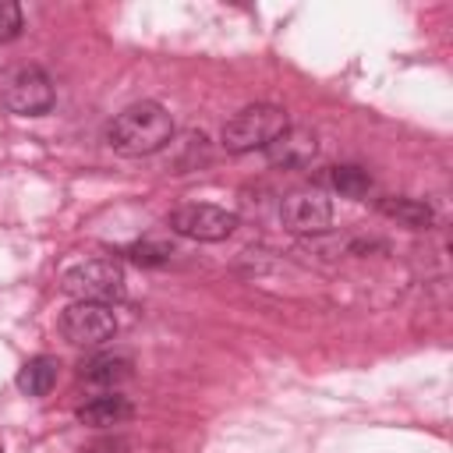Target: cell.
Here are the masks:
<instances>
[{
	"mask_svg": "<svg viewBox=\"0 0 453 453\" xmlns=\"http://www.w3.org/2000/svg\"><path fill=\"white\" fill-rule=\"evenodd\" d=\"M173 117L163 103L142 99L124 106L110 124H106V145L117 156L138 159V156H152L159 149H166L173 142Z\"/></svg>",
	"mask_w": 453,
	"mask_h": 453,
	"instance_id": "1",
	"label": "cell"
},
{
	"mask_svg": "<svg viewBox=\"0 0 453 453\" xmlns=\"http://www.w3.org/2000/svg\"><path fill=\"white\" fill-rule=\"evenodd\" d=\"M290 127V113L276 103H251L244 110H237L223 131L219 142L226 152H255V149H269L283 131Z\"/></svg>",
	"mask_w": 453,
	"mask_h": 453,
	"instance_id": "2",
	"label": "cell"
},
{
	"mask_svg": "<svg viewBox=\"0 0 453 453\" xmlns=\"http://www.w3.org/2000/svg\"><path fill=\"white\" fill-rule=\"evenodd\" d=\"M60 290L74 301H92V304H117L127 297V280L120 262L113 258H85L78 265H71L60 276Z\"/></svg>",
	"mask_w": 453,
	"mask_h": 453,
	"instance_id": "3",
	"label": "cell"
},
{
	"mask_svg": "<svg viewBox=\"0 0 453 453\" xmlns=\"http://www.w3.org/2000/svg\"><path fill=\"white\" fill-rule=\"evenodd\" d=\"M0 103L18 117H42L53 110L57 92H53V81L42 67L18 64V67L0 74Z\"/></svg>",
	"mask_w": 453,
	"mask_h": 453,
	"instance_id": "4",
	"label": "cell"
},
{
	"mask_svg": "<svg viewBox=\"0 0 453 453\" xmlns=\"http://www.w3.org/2000/svg\"><path fill=\"white\" fill-rule=\"evenodd\" d=\"M170 230L188 237V241H226L234 230H237V212L223 209V205H212V202H184L177 205L170 216H166Z\"/></svg>",
	"mask_w": 453,
	"mask_h": 453,
	"instance_id": "5",
	"label": "cell"
},
{
	"mask_svg": "<svg viewBox=\"0 0 453 453\" xmlns=\"http://www.w3.org/2000/svg\"><path fill=\"white\" fill-rule=\"evenodd\" d=\"M60 336L74 347H99L117 336V315L110 304H92V301H74L60 311Z\"/></svg>",
	"mask_w": 453,
	"mask_h": 453,
	"instance_id": "6",
	"label": "cell"
},
{
	"mask_svg": "<svg viewBox=\"0 0 453 453\" xmlns=\"http://www.w3.org/2000/svg\"><path fill=\"white\" fill-rule=\"evenodd\" d=\"M280 223L290 234L311 237V234H326L333 226V202L322 188H301L290 191L280 202Z\"/></svg>",
	"mask_w": 453,
	"mask_h": 453,
	"instance_id": "7",
	"label": "cell"
},
{
	"mask_svg": "<svg viewBox=\"0 0 453 453\" xmlns=\"http://www.w3.org/2000/svg\"><path fill=\"white\" fill-rule=\"evenodd\" d=\"M265 156H269L273 166L304 170V166H311V159L319 156V138H315V131H308V127H287V131L265 149Z\"/></svg>",
	"mask_w": 453,
	"mask_h": 453,
	"instance_id": "8",
	"label": "cell"
},
{
	"mask_svg": "<svg viewBox=\"0 0 453 453\" xmlns=\"http://www.w3.org/2000/svg\"><path fill=\"white\" fill-rule=\"evenodd\" d=\"M134 414L131 400L120 396V393H99L92 400H85L78 407V421L88 425V428H110V425H124L127 418Z\"/></svg>",
	"mask_w": 453,
	"mask_h": 453,
	"instance_id": "9",
	"label": "cell"
},
{
	"mask_svg": "<svg viewBox=\"0 0 453 453\" xmlns=\"http://www.w3.org/2000/svg\"><path fill=\"white\" fill-rule=\"evenodd\" d=\"M131 375H134V361L127 354H96L81 365V379L92 386H106V389L124 386Z\"/></svg>",
	"mask_w": 453,
	"mask_h": 453,
	"instance_id": "10",
	"label": "cell"
},
{
	"mask_svg": "<svg viewBox=\"0 0 453 453\" xmlns=\"http://www.w3.org/2000/svg\"><path fill=\"white\" fill-rule=\"evenodd\" d=\"M382 216H389V219H396L400 226H407V230H428L432 223H435V212H432V205L428 202H421V198H403V195H386V198H379V205H375Z\"/></svg>",
	"mask_w": 453,
	"mask_h": 453,
	"instance_id": "11",
	"label": "cell"
},
{
	"mask_svg": "<svg viewBox=\"0 0 453 453\" xmlns=\"http://www.w3.org/2000/svg\"><path fill=\"white\" fill-rule=\"evenodd\" d=\"M57 372H60L57 357L39 354V357H32V361L21 365V372H18L14 382H18V389H21L25 396H46V393L57 386Z\"/></svg>",
	"mask_w": 453,
	"mask_h": 453,
	"instance_id": "12",
	"label": "cell"
},
{
	"mask_svg": "<svg viewBox=\"0 0 453 453\" xmlns=\"http://www.w3.org/2000/svg\"><path fill=\"white\" fill-rule=\"evenodd\" d=\"M326 184L333 191H340L343 198H365L372 191V177L368 170L354 166V163H340V166H329L326 170Z\"/></svg>",
	"mask_w": 453,
	"mask_h": 453,
	"instance_id": "13",
	"label": "cell"
},
{
	"mask_svg": "<svg viewBox=\"0 0 453 453\" xmlns=\"http://www.w3.org/2000/svg\"><path fill=\"white\" fill-rule=\"evenodd\" d=\"M124 255L134 262V265H163L170 258V248L156 244V241H138V244H127Z\"/></svg>",
	"mask_w": 453,
	"mask_h": 453,
	"instance_id": "14",
	"label": "cell"
},
{
	"mask_svg": "<svg viewBox=\"0 0 453 453\" xmlns=\"http://www.w3.org/2000/svg\"><path fill=\"white\" fill-rule=\"evenodd\" d=\"M25 28V14L14 0H0V42H14Z\"/></svg>",
	"mask_w": 453,
	"mask_h": 453,
	"instance_id": "15",
	"label": "cell"
},
{
	"mask_svg": "<svg viewBox=\"0 0 453 453\" xmlns=\"http://www.w3.org/2000/svg\"><path fill=\"white\" fill-rule=\"evenodd\" d=\"M78 453H127V439H120V435L96 439V442H88V446H85V449H78Z\"/></svg>",
	"mask_w": 453,
	"mask_h": 453,
	"instance_id": "16",
	"label": "cell"
}]
</instances>
